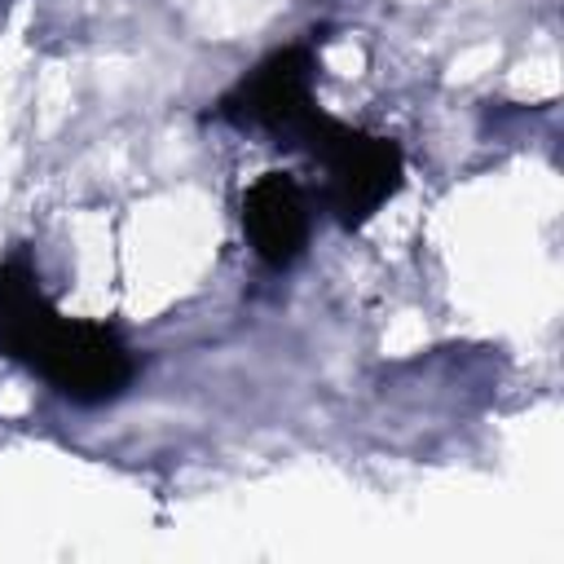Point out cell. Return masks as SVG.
Here are the masks:
<instances>
[{"label": "cell", "instance_id": "1", "mask_svg": "<svg viewBox=\"0 0 564 564\" xmlns=\"http://www.w3.org/2000/svg\"><path fill=\"white\" fill-rule=\"evenodd\" d=\"M0 352L31 366L79 405L119 397L137 370L128 344L110 326L62 317L26 260L0 264Z\"/></svg>", "mask_w": 564, "mask_h": 564}, {"label": "cell", "instance_id": "3", "mask_svg": "<svg viewBox=\"0 0 564 564\" xmlns=\"http://www.w3.org/2000/svg\"><path fill=\"white\" fill-rule=\"evenodd\" d=\"M313 110V53L304 44H291L273 57H264L234 93L220 97V115L238 128H260L286 141V132Z\"/></svg>", "mask_w": 564, "mask_h": 564}, {"label": "cell", "instance_id": "2", "mask_svg": "<svg viewBox=\"0 0 564 564\" xmlns=\"http://www.w3.org/2000/svg\"><path fill=\"white\" fill-rule=\"evenodd\" d=\"M282 145L308 150L322 163V172H326L322 203L330 207V216L344 229H361L401 189V172H405L401 145L388 137L348 128V123L322 115L317 106L286 132Z\"/></svg>", "mask_w": 564, "mask_h": 564}, {"label": "cell", "instance_id": "4", "mask_svg": "<svg viewBox=\"0 0 564 564\" xmlns=\"http://www.w3.org/2000/svg\"><path fill=\"white\" fill-rule=\"evenodd\" d=\"M242 229H247L251 251L269 269L295 264L308 242V198L300 181L286 172H264L242 194Z\"/></svg>", "mask_w": 564, "mask_h": 564}]
</instances>
